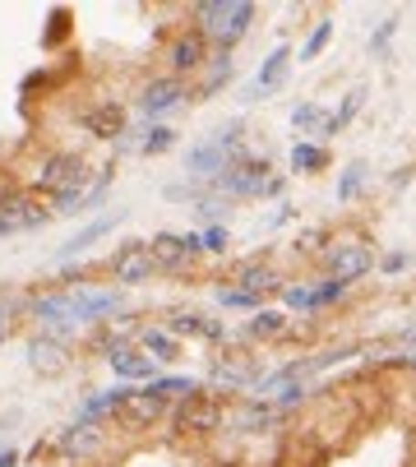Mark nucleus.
I'll return each instance as SVG.
<instances>
[{"label":"nucleus","mask_w":416,"mask_h":467,"mask_svg":"<svg viewBox=\"0 0 416 467\" xmlns=\"http://www.w3.org/2000/svg\"><path fill=\"white\" fill-rule=\"evenodd\" d=\"M28 310H33V319L47 324V333L65 338V333L79 328V324H98L107 315H120L125 310V296L120 292H102V287H65V292L33 296Z\"/></svg>","instance_id":"obj_1"},{"label":"nucleus","mask_w":416,"mask_h":467,"mask_svg":"<svg viewBox=\"0 0 416 467\" xmlns=\"http://www.w3.org/2000/svg\"><path fill=\"white\" fill-rule=\"evenodd\" d=\"M236 158H245V130L232 120V125L213 130V135L199 140V144L185 153V171H190V181H208V185H213Z\"/></svg>","instance_id":"obj_2"},{"label":"nucleus","mask_w":416,"mask_h":467,"mask_svg":"<svg viewBox=\"0 0 416 467\" xmlns=\"http://www.w3.org/2000/svg\"><path fill=\"white\" fill-rule=\"evenodd\" d=\"M194 19H199V33L208 42H218L223 51H232L250 33L255 5L250 0H203V5H194Z\"/></svg>","instance_id":"obj_3"},{"label":"nucleus","mask_w":416,"mask_h":467,"mask_svg":"<svg viewBox=\"0 0 416 467\" xmlns=\"http://www.w3.org/2000/svg\"><path fill=\"white\" fill-rule=\"evenodd\" d=\"M213 190L227 199H273V194H283V171H273L264 158H236L213 181Z\"/></svg>","instance_id":"obj_4"},{"label":"nucleus","mask_w":416,"mask_h":467,"mask_svg":"<svg viewBox=\"0 0 416 467\" xmlns=\"http://www.w3.org/2000/svg\"><path fill=\"white\" fill-rule=\"evenodd\" d=\"M319 264H324V274H328V278H338V283H347V287H357L370 269H380V259H375L370 241L357 236V232L328 241V245L319 250Z\"/></svg>","instance_id":"obj_5"},{"label":"nucleus","mask_w":416,"mask_h":467,"mask_svg":"<svg viewBox=\"0 0 416 467\" xmlns=\"http://www.w3.org/2000/svg\"><path fill=\"white\" fill-rule=\"evenodd\" d=\"M172 426L181 435H213V431L227 426V403L213 398V393H194V398H185V403H176Z\"/></svg>","instance_id":"obj_6"},{"label":"nucleus","mask_w":416,"mask_h":467,"mask_svg":"<svg viewBox=\"0 0 416 467\" xmlns=\"http://www.w3.org/2000/svg\"><path fill=\"white\" fill-rule=\"evenodd\" d=\"M111 278L120 283V287H139V283H149L153 274H158V264H153V250H149V241H130V245H120L116 254H111Z\"/></svg>","instance_id":"obj_7"},{"label":"nucleus","mask_w":416,"mask_h":467,"mask_svg":"<svg viewBox=\"0 0 416 467\" xmlns=\"http://www.w3.org/2000/svg\"><path fill=\"white\" fill-rule=\"evenodd\" d=\"M102 444H107V431L98 421H75V426H65L56 435V453L65 462H88V458L102 453Z\"/></svg>","instance_id":"obj_8"},{"label":"nucleus","mask_w":416,"mask_h":467,"mask_svg":"<svg viewBox=\"0 0 416 467\" xmlns=\"http://www.w3.org/2000/svg\"><path fill=\"white\" fill-rule=\"evenodd\" d=\"M292 47H273L264 60H259V75L245 84V102H264L268 93H277V88H283L287 84V75H292Z\"/></svg>","instance_id":"obj_9"},{"label":"nucleus","mask_w":416,"mask_h":467,"mask_svg":"<svg viewBox=\"0 0 416 467\" xmlns=\"http://www.w3.org/2000/svg\"><path fill=\"white\" fill-rule=\"evenodd\" d=\"M208 384H218L227 393H245V389L255 393L264 384V370L255 366V357H223L208 366Z\"/></svg>","instance_id":"obj_10"},{"label":"nucleus","mask_w":416,"mask_h":467,"mask_svg":"<svg viewBox=\"0 0 416 467\" xmlns=\"http://www.w3.org/2000/svg\"><path fill=\"white\" fill-rule=\"evenodd\" d=\"M149 250H153L158 269H172V274L185 269L194 254H203V250H199V232H158V236L149 241Z\"/></svg>","instance_id":"obj_11"},{"label":"nucleus","mask_w":416,"mask_h":467,"mask_svg":"<svg viewBox=\"0 0 416 467\" xmlns=\"http://www.w3.org/2000/svg\"><path fill=\"white\" fill-rule=\"evenodd\" d=\"M277 426H283V412L268 408V403H259V398H250V403L227 408V426H223V431H232V435H268V431H277Z\"/></svg>","instance_id":"obj_12"},{"label":"nucleus","mask_w":416,"mask_h":467,"mask_svg":"<svg viewBox=\"0 0 416 467\" xmlns=\"http://www.w3.org/2000/svg\"><path fill=\"white\" fill-rule=\"evenodd\" d=\"M107 366H111L116 379H125V384H153V379H158V361L139 348V343L111 348V352H107Z\"/></svg>","instance_id":"obj_13"},{"label":"nucleus","mask_w":416,"mask_h":467,"mask_svg":"<svg viewBox=\"0 0 416 467\" xmlns=\"http://www.w3.org/2000/svg\"><path fill=\"white\" fill-rule=\"evenodd\" d=\"M162 417H167L162 398H153L149 389H130V398H125L120 412H116V426H120V431H149V426H158Z\"/></svg>","instance_id":"obj_14"},{"label":"nucleus","mask_w":416,"mask_h":467,"mask_svg":"<svg viewBox=\"0 0 416 467\" xmlns=\"http://www.w3.org/2000/svg\"><path fill=\"white\" fill-rule=\"evenodd\" d=\"M167 65H172V79L203 70V65H208V37H203L199 28L176 33V37H172V47H167Z\"/></svg>","instance_id":"obj_15"},{"label":"nucleus","mask_w":416,"mask_h":467,"mask_svg":"<svg viewBox=\"0 0 416 467\" xmlns=\"http://www.w3.org/2000/svg\"><path fill=\"white\" fill-rule=\"evenodd\" d=\"M181 102H185V84L167 75V79H153V84H149L144 93H139V102H134V111L153 120V116H167V111H176Z\"/></svg>","instance_id":"obj_16"},{"label":"nucleus","mask_w":416,"mask_h":467,"mask_svg":"<svg viewBox=\"0 0 416 467\" xmlns=\"http://www.w3.org/2000/svg\"><path fill=\"white\" fill-rule=\"evenodd\" d=\"M167 333L172 338H208V343H223L227 338V324L223 319H208L199 310H176L167 319Z\"/></svg>","instance_id":"obj_17"},{"label":"nucleus","mask_w":416,"mask_h":467,"mask_svg":"<svg viewBox=\"0 0 416 467\" xmlns=\"http://www.w3.org/2000/svg\"><path fill=\"white\" fill-rule=\"evenodd\" d=\"M120 223H125V213H120V209H116V213H102V218H93L88 227H79L75 236H69V241H65V245L56 250V264H69V259H75V254H84V250H88L93 241L111 236V232L120 227Z\"/></svg>","instance_id":"obj_18"},{"label":"nucleus","mask_w":416,"mask_h":467,"mask_svg":"<svg viewBox=\"0 0 416 467\" xmlns=\"http://www.w3.org/2000/svg\"><path fill=\"white\" fill-rule=\"evenodd\" d=\"M28 366L37 375H60L69 366V348L65 338H56V333H37V338L28 343Z\"/></svg>","instance_id":"obj_19"},{"label":"nucleus","mask_w":416,"mask_h":467,"mask_svg":"<svg viewBox=\"0 0 416 467\" xmlns=\"http://www.w3.org/2000/svg\"><path fill=\"white\" fill-rule=\"evenodd\" d=\"M47 218H51V209H37L33 199H0V236L42 227Z\"/></svg>","instance_id":"obj_20"},{"label":"nucleus","mask_w":416,"mask_h":467,"mask_svg":"<svg viewBox=\"0 0 416 467\" xmlns=\"http://www.w3.org/2000/svg\"><path fill=\"white\" fill-rule=\"evenodd\" d=\"M287 328H292V319H287L283 310H259L255 319H245L241 338H245V343H273V338H283Z\"/></svg>","instance_id":"obj_21"},{"label":"nucleus","mask_w":416,"mask_h":467,"mask_svg":"<svg viewBox=\"0 0 416 467\" xmlns=\"http://www.w3.org/2000/svg\"><path fill=\"white\" fill-rule=\"evenodd\" d=\"M130 398V384H116V389H102V393H88L79 403V421H98V417H116L120 403Z\"/></svg>","instance_id":"obj_22"},{"label":"nucleus","mask_w":416,"mask_h":467,"mask_svg":"<svg viewBox=\"0 0 416 467\" xmlns=\"http://www.w3.org/2000/svg\"><path fill=\"white\" fill-rule=\"evenodd\" d=\"M236 287H245V292L264 296V292H273V287H283V278H277V269H273L268 259H250V264H241Z\"/></svg>","instance_id":"obj_23"},{"label":"nucleus","mask_w":416,"mask_h":467,"mask_svg":"<svg viewBox=\"0 0 416 467\" xmlns=\"http://www.w3.org/2000/svg\"><path fill=\"white\" fill-rule=\"evenodd\" d=\"M84 125H88L93 140H116V135H125V111L116 102H102V107H93L84 116Z\"/></svg>","instance_id":"obj_24"},{"label":"nucleus","mask_w":416,"mask_h":467,"mask_svg":"<svg viewBox=\"0 0 416 467\" xmlns=\"http://www.w3.org/2000/svg\"><path fill=\"white\" fill-rule=\"evenodd\" d=\"M134 343L144 348L158 366H167V361H176V357H181V338H172L167 328H139V333H134Z\"/></svg>","instance_id":"obj_25"},{"label":"nucleus","mask_w":416,"mask_h":467,"mask_svg":"<svg viewBox=\"0 0 416 467\" xmlns=\"http://www.w3.org/2000/svg\"><path fill=\"white\" fill-rule=\"evenodd\" d=\"M153 398H162V403L172 408V403H185V398H194L199 393V379H190V375H158L153 384H144Z\"/></svg>","instance_id":"obj_26"},{"label":"nucleus","mask_w":416,"mask_h":467,"mask_svg":"<svg viewBox=\"0 0 416 467\" xmlns=\"http://www.w3.org/2000/svg\"><path fill=\"white\" fill-rule=\"evenodd\" d=\"M324 162H328V149H324L319 140H296L292 153H287V167H292L296 176H315Z\"/></svg>","instance_id":"obj_27"},{"label":"nucleus","mask_w":416,"mask_h":467,"mask_svg":"<svg viewBox=\"0 0 416 467\" xmlns=\"http://www.w3.org/2000/svg\"><path fill=\"white\" fill-rule=\"evenodd\" d=\"M236 75V60H232V51H218V56H208V65H203V84H199V98H213L218 88H227V79Z\"/></svg>","instance_id":"obj_28"},{"label":"nucleus","mask_w":416,"mask_h":467,"mask_svg":"<svg viewBox=\"0 0 416 467\" xmlns=\"http://www.w3.org/2000/svg\"><path fill=\"white\" fill-rule=\"evenodd\" d=\"M361 102H366V88H352V93H342V102L328 111V125H324V140H333V135H342L347 125L357 120V111H361Z\"/></svg>","instance_id":"obj_29"},{"label":"nucleus","mask_w":416,"mask_h":467,"mask_svg":"<svg viewBox=\"0 0 416 467\" xmlns=\"http://www.w3.org/2000/svg\"><path fill=\"white\" fill-rule=\"evenodd\" d=\"M366 181H370V167L366 162H347L342 176H338V204H352V199L366 190Z\"/></svg>","instance_id":"obj_30"},{"label":"nucleus","mask_w":416,"mask_h":467,"mask_svg":"<svg viewBox=\"0 0 416 467\" xmlns=\"http://www.w3.org/2000/svg\"><path fill=\"white\" fill-rule=\"evenodd\" d=\"M347 292V283H338V278H324V283H310V315H319V310H328V306H338Z\"/></svg>","instance_id":"obj_31"},{"label":"nucleus","mask_w":416,"mask_h":467,"mask_svg":"<svg viewBox=\"0 0 416 467\" xmlns=\"http://www.w3.org/2000/svg\"><path fill=\"white\" fill-rule=\"evenodd\" d=\"M176 149V130L172 125H149L144 140H139V153L144 158H158V153H172Z\"/></svg>","instance_id":"obj_32"},{"label":"nucleus","mask_w":416,"mask_h":467,"mask_svg":"<svg viewBox=\"0 0 416 467\" xmlns=\"http://www.w3.org/2000/svg\"><path fill=\"white\" fill-rule=\"evenodd\" d=\"M333 33H338V28H333V19H319V24L310 28V37L301 42L296 60H315V56H324V51H328V42H333Z\"/></svg>","instance_id":"obj_33"},{"label":"nucleus","mask_w":416,"mask_h":467,"mask_svg":"<svg viewBox=\"0 0 416 467\" xmlns=\"http://www.w3.org/2000/svg\"><path fill=\"white\" fill-rule=\"evenodd\" d=\"M292 125H296V130H310V135H319V140H324L328 111H324L319 102H296V111H292Z\"/></svg>","instance_id":"obj_34"},{"label":"nucleus","mask_w":416,"mask_h":467,"mask_svg":"<svg viewBox=\"0 0 416 467\" xmlns=\"http://www.w3.org/2000/svg\"><path fill=\"white\" fill-rule=\"evenodd\" d=\"M259 301L264 296H255L245 287H218V306H227V310H255L259 315Z\"/></svg>","instance_id":"obj_35"},{"label":"nucleus","mask_w":416,"mask_h":467,"mask_svg":"<svg viewBox=\"0 0 416 467\" xmlns=\"http://www.w3.org/2000/svg\"><path fill=\"white\" fill-rule=\"evenodd\" d=\"M393 33H398V15H393V19H380V24H375V33H370V42H366L375 60H384V56H389V42H393Z\"/></svg>","instance_id":"obj_36"},{"label":"nucleus","mask_w":416,"mask_h":467,"mask_svg":"<svg viewBox=\"0 0 416 467\" xmlns=\"http://www.w3.org/2000/svg\"><path fill=\"white\" fill-rule=\"evenodd\" d=\"M111 181H116V171H111V167H102V176H98V181L84 190V199H79V213H88V209H98V204H102V194L111 190Z\"/></svg>","instance_id":"obj_37"},{"label":"nucleus","mask_w":416,"mask_h":467,"mask_svg":"<svg viewBox=\"0 0 416 467\" xmlns=\"http://www.w3.org/2000/svg\"><path fill=\"white\" fill-rule=\"evenodd\" d=\"M194 213H199L208 227H223V218H227L232 209H227V199H208V194H203L199 204H194Z\"/></svg>","instance_id":"obj_38"},{"label":"nucleus","mask_w":416,"mask_h":467,"mask_svg":"<svg viewBox=\"0 0 416 467\" xmlns=\"http://www.w3.org/2000/svg\"><path fill=\"white\" fill-rule=\"evenodd\" d=\"M227 245H232L227 227H203V232H199V250H203V254H223Z\"/></svg>","instance_id":"obj_39"},{"label":"nucleus","mask_w":416,"mask_h":467,"mask_svg":"<svg viewBox=\"0 0 416 467\" xmlns=\"http://www.w3.org/2000/svg\"><path fill=\"white\" fill-rule=\"evenodd\" d=\"M283 310H306V315H310V283L283 287Z\"/></svg>","instance_id":"obj_40"},{"label":"nucleus","mask_w":416,"mask_h":467,"mask_svg":"<svg viewBox=\"0 0 416 467\" xmlns=\"http://www.w3.org/2000/svg\"><path fill=\"white\" fill-rule=\"evenodd\" d=\"M407 269H411V254H407V250H389V254H380V274L398 278V274H407Z\"/></svg>","instance_id":"obj_41"},{"label":"nucleus","mask_w":416,"mask_h":467,"mask_svg":"<svg viewBox=\"0 0 416 467\" xmlns=\"http://www.w3.org/2000/svg\"><path fill=\"white\" fill-rule=\"evenodd\" d=\"M47 24H51V28L42 33V47H56V42L69 33V10H51V19H47Z\"/></svg>","instance_id":"obj_42"},{"label":"nucleus","mask_w":416,"mask_h":467,"mask_svg":"<svg viewBox=\"0 0 416 467\" xmlns=\"http://www.w3.org/2000/svg\"><path fill=\"white\" fill-rule=\"evenodd\" d=\"M15 315H19V301H10V296H0V338L15 328Z\"/></svg>","instance_id":"obj_43"},{"label":"nucleus","mask_w":416,"mask_h":467,"mask_svg":"<svg viewBox=\"0 0 416 467\" xmlns=\"http://www.w3.org/2000/svg\"><path fill=\"white\" fill-rule=\"evenodd\" d=\"M292 218H296V209H292V204H277V209L264 218V227L273 232V227H283V223H292Z\"/></svg>","instance_id":"obj_44"},{"label":"nucleus","mask_w":416,"mask_h":467,"mask_svg":"<svg viewBox=\"0 0 416 467\" xmlns=\"http://www.w3.org/2000/svg\"><path fill=\"white\" fill-rule=\"evenodd\" d=\"M0 467H19V453L15 449H0Z\"/></svg>","instance_id":"obj_45"}]
</instances>
